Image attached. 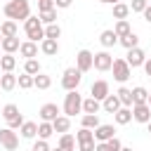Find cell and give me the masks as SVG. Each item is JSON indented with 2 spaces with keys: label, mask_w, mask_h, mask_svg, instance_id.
<instances>
[{
  "label": "cell",
  "mask_w": 151,
  "mask_h": 151,
  "mask_svg": "<svg viewBox=\"0 0 151 151\" xmlns=\"http://www.w3.org/2000/svg\"><path fill=\"white\" fill-rule=\"evenodd\" d=\"M2 12L12 21H26L31 17V2L28 0H7Z\"/></svg>",
  "instance_id": "cell-1"
},
{
  "label": "cell",
  "mask_w": 151,
  "mask_h": 151,
  "mask_svg": "<svg viewBox=\"0 0 151 151\" xmlns=\"http://www.w3.org/2000/svg\"><path fill=\"white\" fill-rule=\"evenodd\" d=\"M24 31H26V38L31 42H38V40L45 38V26H42V21L38 17H28L24 21Z\"/></svg>",
  "instance_id": "cell-2"
},
{
  "label": "cell",
  "mask_w": 151,
  "mask_h": 151,
  "mask_svg": "<svg viewBox=\"0 0 151 151\" xmlns=\"http://www.w3.org/2000/svg\"><path fill=\"white\" fill-rule=\"evenodd\" d=\"M83 111V97H80V92L78 90H68L66 92V97H64V116H76V113H80Z\"/></svg>",
  "instance_id": "cell-3"
},
{
  "label": "cell",
  "mask_w": 151,
  "mask_h": 151,
  "mask_svg": "<svg viewBox=\"0 0 151 151\" xmlns=\"http://www.w3.org/2000/svg\"><path fill=\"white\" fill-rule=\"evenodd\" d=\"M111 71H113V78H116L118 83H127L130 76H132V68H130V64H127L125 59H113Z\"/></svg>",
  "instance_id": "cell-4"
},
{
  "label": "cell",
  "mask_w": 151,
  "mask_h": 151,
  "mask_svg": "<svg viewBox=\"0 0 151 151\" xmlns=\"http://www.w3.org/2000/svg\"><path fill=\"white\" fill-rule=\"evenodd\" d=\"M80 80H83V73L73 66V68H66L64 71V76H61V87L68 92V90H78V85H80Z\"/></svg>",
  "instance_id": "cell-5"
},
{
  "label": "cell",
  "mask_w": 151,
  "mask_h": 151,
  "mask_svg": "<svg viewBox=\"0 0 151 151\" xmlns=\"http://www.w3.org/2000/svg\"><path fill=\"white\" fill-rule=\"evenodd\" d=\"M0 146L5 151H17L19 149V137L12 127H2L0 130Z\"/></svg>",
  "instance_id": "cell-6"
},
{
  "label": "cell",
  "mask_w": 151,
  "mask_h": 151,
  "mask_svg": "<svg viewBox=\"0 0 151 151\" xmlns=\"http://www.w3.org/2000/svg\"><path fill=\"white\" fill-rule=\"evenodd\" d=\"M111 64H113V57H111L106 50H101V52H97V54L92 57V68H97L99 73L111 71Z\"/></svg>",
  "instance_id": "cell-7"
},
{
  "label": "cell",
  "mask_w": 151,
  "mask_h": 151,
  "mask_svg": "<svg viewBox=\"0 0 151 151\" xmlns=\"http://www.w3.org/2000/svg\"><path fill=\"white\" fill-rule=\"evenodd\" d=\"M92 52L90 50H80L78 54H76V68L80 71V73H87V71H92Z\"/></svg>",
  "instance_id": "cell-8"
},
{
  "label": "cell",
  "mask_w": 151,
  "mask_h": 151,
  "mask_svg": "<svg viewBox=\"0 0 151 151\" xmlns=\"http://www.w3.org/2000/svg\"><path fill=\"white\" fill-rule=\"evenodd\" d=\"M130 109H132V120L144 123V125L151 120V106L149 104H132Z\"/></svg>",
  "instance_id": "cell-9"
},
{
  "label": "cell",
  "mask_w": 151,
  "mask_h": 151,
  "mask_svg": "<svg viewBox=\"0 0 151 151\" xmlns=\"http://www.w3.org/2000/svg\"><path fill=\"white\" fill-rule=\"evenodd\" d=\"M125 61L130 64V68H137V66H142V64L146 61V54H144V50H142V47H132V50H127Z\"/></svg>",
  "instance_id": "cell-10"
},
{
  "label": "cell",
  "mask_w": 151,
  "mask_h": 151,
  "mask_svg": "<svg viewBox=\"0 0 151 151\" xmlns=\"http://www.w3.org/2000/svg\"><path fill=\"white\" fill-rule=\"evenodd\" d=\"M92 132H94V142H109L111 137H116V127H113V125H106V123H104V125L99 123Z\"/></svg>",
  "instance_id": "cell-11"
},
{
  "label": "cell",
  "mask_w": 151,
  "mask_h": 151,
  "mask_svg": "<svg viewBox=\"0 0 151 151\" xmlns=\"http://www.w3.org/2000/svg\"><path fill=\"white\" fill-rule=\"evenodd\" d=\"M106 94H111V90H109V83L106 80H94L92 83V87H90V97H94V99H104Z\"/></svg>",
  "instance_id": "cell-12"
},
{
  "label": "cell",
  "mask_w": 151,
  "mask_h": 151,
  "mask_svg": "<svg viewBox=\"0 0 151 151\" xmlns=\"http://www.w3.org/2000/svg\"><path fill=\"white\" fill-rule=\"evenodd\" d=\"M38 116H40V120H47V123H52V120L59 116V106H57V104H52V101H50V104H42Z\"/></svg>",
  "instance_id": "cell-13"
},
{
  "label": "cell",
  "mask_w": 151,
  "mask_h": 151,
  "mask_svg": "<svg viewBox=\"0 0 151 151\" xmlns=\"http://www.w3.org/2000/svg\"><path fill=\"white\" fill-rule=\"evenodd\" d=\"M40 52L47 54V57H54V54L59 52V40H54V38H42V40H40Z\"/></svg>",
  "instance_id": "cell-14"
},
{
  "label": "cell",
  "mask_w": 151,
  "mask_h": 151,
  "mask_svg": "<svg viewBox=\"0 0 151 151\" xmlns=\"http://www.w3.org/2000/svg\"><path fill=\"white\" fill-rule=\"evenodd\" d=\"M120 106H123V104H120V99H118L116 94H106V97L101 99V109H104L106 113H116Z\"/></svg>",
  "instance_id": "cell-15"
},
{
  "label": "cell",
  "mask_w": 151,
  "mask_h": 151,
  "mask_svg": "<svg viewBox=\"0 0 151 151\" xmlns=\"http://www.w3.org/2000/svg\"><path fill=\"white\" fill-rule=\"evenodd\" d=\"M19 132H21L24 139H35V137H38V123H33V120H24L21 127H19Z\"/></svg>",
  "instance_id": "cell-16"
},
{
  "label": "cell",
  "mask_w": 151,
  "mask_h": 151,
  "mask_svg": "<svg viewBox=\"0 0 151 151\" xmlns=\"http://www.w3.org/2000/svg\"><path fill=\"white\" fill-rule=\"evenodd\" d=\"M99 42H101V47H104V50H109V47L118 45V35L113 33V28H106V31H101V35H99Z\"/></svg>",
  "instance_id": "cell-17"
},
{
  "label": "cell",
  "mask_w": 151,
  "mask_h": 151,
  "mask_svg": "<svg viewBox=\"0 0 151 151\" xmlns=\"http://www.w3.org/2000/svg\"><path fill=\"white\" fill-rule=\"evenodd\" d=\"M19 54L26 57V59H35V57H38V42H31V40L21 42V45H19Z\"/></svg>",
  "instance_id": "cell-18"
},
{
  "label": "cell",
  "mask_w": 151,
  "mask_h": 151,
  "mask_svg": "<svg viewBox=\"0 0 151 151\" xmlns=\"http://www.w3.org/2000/svg\"><path fill=\"white\" fill-rule=\"evenodd\" d=\"M52 127H54V134H57V132L64 134V132L71 130V118H68V116H57V118L52 120Z\"/></svg>",
  "instance_id": "cell-19"
},
{
  "label": "cell",
  "mask_w": 151,
  "mask_h": 151,
  "mask_svg": "<svg viewBox=\"0 0 151 151\" xmlns=\"http://www.w3.org/2000/svg\"><path fill=\"white\" fill-rule=\"evenodd\" d=\"M113 120H116L118 125H127V123L132 120V109H130V106H120V109L113 113Z\"/></svg>",
  "instance_id": "cell-20"
},
{
  "label": "cell",
  "mask_w": 151,
  "mask_h": 151,
  "mask_svg": "<svg viewBox=\"0 0 151 151\" xmlns=\"http://www.w3.org/2000/svg\"><path fill=\"white\" fill-rule=\"evenodd\" d=\"M14 87H17V76H14L12 71H9V73H2V76H0V90H2V92H12Z\"/></svg>",
  "instance_id": "cell-21"
},
{
  "label": "cell",
  "mask_w": 151,
  "mask_h": 151,
  "mask_svg": "<svg viewBox=\"0 0 151 151\" xmlns=\"http://www.w3.org/2000/svg\"><path fill=\"white\" fill-rule=\"evenodd\" d=\"M19 38L14 35V38H2V42H0V47H2V52L5 54H14V52H19Z\"/></svg>",
  "instance_id": "cell-22"
},
{
  "label": "cell",
  "mask_w": 151,
  "mask_h": 151,
  "mask_svg": "<svg viewBox=\"0 0 151 151\" xmlns=\"http://www.w3.org/2000/svg\"><path fill=\"white\" fill-rule=\"evenodd\" d=\"M17 33H19V28H17V21H12V19L2 21V26H0V35H2V38H14Z\"/></svg>",
  "instance_id": "cell-23"
},
{
  "label": "cell",
  "mask_w": 151,
  "mask_h": 151,
  "mask_svg": "<svg viewBox=\"0 0 151 151\" xmlns=\"http://www.w3.org/2000/svg\"><path fill=\"white\" fill-rule=\"evenodd\" d=\"M101 111V101L94 99V97H87L83 99V113H99Z\"/></svg>",
  "instance_id": "cell-24"
},
{
  "label": "cell",
  "mask_w": 151,
  "mask_h": 151,
  "mask_svg": "<svg viewBox=\"0 0 151 151\" xmlns=\"http://www.w3.org/2000/svg\"><path fill=\"white\" fill-rule=\"evenodd\" d=\"M2 118L7 120V125H9L12 120L21 118V113H19V106H17V104H5V109H2Z\"/></svg>",
  "instance_id": "cell-25"
},
{
  "label": "cell",
  "mask_w": 151,
  "mask_h": 151,
  "mask_svg": "<svg viewBox=\"0 0 151 151\" xmlns=\"http://www.w3.org/2000/svg\"><path fill=\"white\" fill-rule=\"evenodd\" d=\"M118 42H120L125 50L139 47V38H137V33H134V31H130V33H127V35H123V38H118Z\"/></svg>",
  "instance_id": "cell-26"
},
{
  "label": "cell",
  "mask_w": 151,
  "mask_h": 151,
  "mask_svg": "<svg viewBox=\"0 0 151 151\" xmlns=\"http://www.w3.org/2000/svg\"><path fill=\"white\" fill-rule=\"evenodd\" d=\"M50 85H52V78L45 76L42 71L33 76V87H38V90H50Z\"/></svg>",
  "instance_id": "cell-27"
},
{
  "label": "cell",
  "mask_w": 151,
  "mask_h": 151,
  "mask_svg": "<svg viewBox=\"0 0 151 151\" xmlns=\"http://www.w3.org/2000/svg\"><path fill=\"white\" fill-rule=\"evenodd\" d=\"M146 99H149V90L146 87H142V85L132 87V104H146Z\"/></svg>",
  "instance_id": "cell-28"
},
{
  "label": "cell",
  "mask_w": 151,
  "mask_h": 151,
  "mask_svg": "<svg viewBox=\"0 0 151 151\" xmlns=\"http://www.w3.org/2000/svg\"><path fill=\"white\" fill-rule=\"evenodd\" d=\"M14 68H17L14 54H2V57H0V71H2V73H9V71H14Z\"/></svg>",
  "instance_id": "cell-29"
},
{
  "label": "cell",
  "mask_w": 151,
  "mask_h": 151,
  "mask_svg": "<svg viewBox=\"0 0 151 151\" xmlns=\"http://www.w3.org/2000/svg\"><path fill=\"white\" fill-rule=\"evenodd\" d=\"M130 17V5L127 2H113V19H127Z\"/></svg>",
  "instance_id": "cell-30"
},
{
  "label": "cell",
  "mask_w": 151,
  "mask_h": 151,
  "mask_svg": "<svg viewBox=\"0 0 151 151\" xmlns=\"http://www.w3.org/2000/svg\"><path fill=\"white\" fill-rule=\"evenodd\" d=\"M54 134V127H52V123H47V120H40L38 123V139H50Z\"/></svg>",
  "instance_id": "cell-31"
},
{
  "label": "cell",
  "mask_w": 151,
  "mask_h": 151,
  "mask_svg": "<svg viewBox=\"0 0 151 151\" xmlns=\"http://www.w3.org/2000/svg\"><path fill=\"white\" fill-rule=\"evenodd\" d=\"M59 149H64V151H76V137L68 134V132H64V134L59 137Z\"/></svg>",
  "instance_id": "cell-32"
},
{
  "label": "cell",
  "mask_w": 151,
  "mask_h": 151,
  "mask_svg": "<svg viewBox=\"0 0 151 151\" xmlns=\"http://www.w3.org/2000/svg\"><path fill=\"white\" fill-rule=\"evenodd\" d=\"M132 28H130V21L127 19H118L116 21V26H113V33L118 35V38H123V35H127Z\"/></svg>",
  "instance_id": "cell-33"
},
{
  "label": "cell",
  "mask_w": 151,
  "mask_h": 151,
  "mask_svg": "<svg viewBox=\"0 0 151 151\" xmlns=\"http://www.w3.org/2000/svg\"><path fill=\"white\" fill-rule=\"evenodd\" d=\"M99 125V116L97 113H85L83 120H80V127H87V130H94Z\"/></svg>",
  "instance_id": "cell-34"
},
{
  "label": "cell",
  "mask_w": 151,
  "mask_h": 151,
  "mask_svg": "<svg viewBox=\"0 0 151 151\" xmlns=\"http://www.w3.org/2000/svg\"><path fill=\"white\" fill-rule=\"evenodd\" d=\"M38 19L42 21V26L57 24V7H54V9H47V12H38Z\"/></svg>",
  "instance_id": "cell-35"
},
{
  "label": "cell",
  "mask_w": 151,
  "mask_h": 151,
  "mask_svg": "<svg viewBox=\"0 0 151 151\" xmlns=\"http://www.w3.org/2000/svg\"><path fill=\"white\" fill-rule=\"evenodd\" d=\"M116 97L120 99L123 106H132V90H130V87H120V90L116 92Z\"/></svg>",
  "instance_id": "cell-36"
},
{
  "label": "cell",
  "mask_w": 151,
  "mask_h": 151,
  "mask_svg": "<svg viewBox=\"0 0 151 151\" xmlns=\"http://www.w3.org/2000/svg\"><path fill=\"white\" fill-rule=\"evenodd\" d=\"M24 73H28V76L40 73V61H38V59H26V64H24Z\"/></svg>",
  "instance_id": "cell-37"
},
{
  "label": "cell",
  "mask_w": 151,
  "mask_h": 151,
  "mask_svg": "<svg viewBox=\"0 0 151 151\" xmlns=\"http://www.w3.org/2000/svg\"><path fill=\"white\" fill-rule=\"evenodd\" d=\"M17 85H19L21 90H31V87H33V76H28V73L17 76Z\"/></svg>",
  "instance_id": "cell-38"
},
{
  "label": "cell",
  "mask_w": 151,
  "mask_h": 151,
  "mask_svg": "<svg viewBox=\"0 0 151 151\" xmlns=\"http://www.w3.org/2000/svg\"><path fill=\"white\" fill-rule=\"evenodd\" d=\"M59 35H61V26L59 24H47L45 26V38H54L57 40Z\"/></svg>",
  "instance_id": "cell-39"
},
{
  "label": "cell",
  "mask_w": 151,
  "mask_h": 151,
  "mask_svg": "<svg viewBox=\"0 0 151 151\" xmlns=\"http://www.w3.org/2000/svg\"><path fill=\"white\" fill-rule=\"evenodd\" d=\"M90 139H94V132H92V130L80 127V130L76 132V142H90Z\"/></svg>",
  "instance_id": "cell-40"
},
{
  "label": "cell",
  "mask_w": 151,
  "mask_h": 151,
  "mask_svg": "<svg viewBox=\"0 0 151 151\" xmlns=\"http://www.w3.org/2000/svg\"><path fill=\"white\" fill-rule=\"evenodd\" d=\"M149 5V0H130V12H144V7Z\"/></svg>",
  "instance_id": "cell-41"
},
{
  "label": "cell",
  "mask_w": 151,
  "mask_h": 151,
  "mask_svg": "<svg viewBox=\"0 0 151 151\" xmlns=\"http://www.w3.org/2000/svg\"><path fill=\"white\" fill-rule=\"evenodd\" d=\"M120 146H123V142H120L118 137H111V139L106 142V149H109V151H120Z\"/></svg>",
  "instance_id": "cell-42"
},
{
  "label": "cell",
  "mask_w": 151,
  "mask_h": 151,
  "mask_svg": "<svg viewBox=\"0 0 151 151\" xmlns=\"http://www.w3.org/2000/svg\"><path fill=\"white\" fill-rule=\"evenodd\" d=\"M31 151H50V144H47V139H35Z\"/></svg>",
  "instance_id": "cell-43"
},
{
  "label": "cell",
  "mask_w": 151,
  "mask_h": 151,
  "mask_svg": "<svg viewBox=\"0 0 151 151\" xmlns=\"http://www.w3.org/2000/svg\"><path fill=\"white\" fill-rule=\"evenodd\" d=\"M54 9V0H38V12H47Z\"/></svg>",
  "instance_id": "cell-44"
},
{
  "label": "cell",
  "mask_w": 151,
  "mask_h": 151,
  "mask_svg": "<svg viewBox=\"0 0 151 151\" xmlns=\"http://www.w3.org/2000/svg\"><path fill=\"white\" fill-rule=\"evenodd\" d=\"M94 139H90V142H78V151H94Z\"/></svg>",
  "instance_id": "cell-45"
},
{
  "label": "cell",
  "mask_w": 151,
  "mask_h": 151,
  "mask_svg": "<svg viewBox=\"0 0 151 151\" xmlns=\"http://www.w3.org/2000/svg\"><path fill=\"white\" fill-rule=\"evenodd\" d=\"M71 2L73 0H54V7L57 9H66V7H71Z\"/></svg>",
  "instance_id": "cell-46"
},
{
  "label": "cell",
  "mask_w": 151,
  "mask_h": 151,
  "mask_svg": "<svg viewBox=\"0 0 151 151\" xmlns=\"http://www.w3.org/2000/svg\"><path fill=\"white\" fill-rule=\"evenodd\" d=\"M142 14H144V21H149V24H151V5H146Z\"/></svg>",
  "instance_id": "cell-47"
},
{
  "label": "cell",
  "mask_w": 151,
  "mask_h": 151,
  "mask_svg": "<svg viewBox=\"0 0 151 151\" xmlns=\"http://www.w3.org/2000/svg\"><path fill=\"white\" fill-rule=\"evenodd\" d=\"M94 151H109V149H106V142H97V144H94Z\"/></svg>",
  "instance_id": "cell-48"
},
{
  "label": "cell",
  "mask_w": 151,
  "mask_h": 151,
  "mask_svg": "<svg viewBox=\"0 0 151 151\" xmlns=\"http://www.w3.org/2000/svg\"><path fill=\"white\" fill-rule=\"evenodd\" d=\"M142 66H144V71H146V76L151 78V59H146V61H144Z\"/></svg>",
  "instance_id": "cell-49"
},
{
  "label": "cell",
  "mask_w": 151,
  "mask_h": 151,
  "mask_svg": "<svg viewBox=\"0 0 151 151\" xmlns=\"http://www.w3.org/2000/svg\"><path fill=\"white\" fill-rule=\"evenodd\" d=\"M99 2H104V5H113L116 0H99Z\"/></svg>",
  "instance_id": "cell-50"
},
{
  "label": "cell",
  "mask_w": 151,
  "mask_h": 151,
  "mask_svg": "<svg viewBox=\"0 0 151 151\" xmlns=\"http://www.w3.org/2000/svg\"><path fill=\"white\" fill-rule=\"evenodd\" d=\"M120 151H132V149L130 146H120Z\"/></svg>",
  "instance_id": "cell-51"
},
{
  "label": "cell",
  "mask_w": 151,
  "mask_h": 151,
  "mask_svg": "<svg viewBox=\"0 0 151 151\" xmlns=\"http://www.w3.org/2000/svg\"><path fill=\"white\" fill-rule=\"evenodd\" d=\"M146 104H149V106H151V92H149V99H146Z\"/></svg>",
  "instance_id": "cell-52"
},
{
  "label": "cell",
  "mask_w": 151,
  "mask_h": 151,
  "mask_svg": "<svg viewBox=\"0 0 151 151\" xmlns=\"http://www.w3.org/2000/svg\"><path fill=\"white\" fill-rule=\"evenodd\" d=\"M146 127H149V132H151V120H149V123H146Z\"/></svg>",
  "instance_id": "cell-53"
},
{
  "label": "cell",
  "mask_w": 151,
  "mask_h": 151,
  "mask_svg": "<svg viewBox=\"0 0 151 151\" xmlns=\"http://www.w3.org/2000/svg\"><path fill=\"white\" fill-rule=\"evenodd\" d=\"M50 151H64V149H59V146H57V149H50Z\"/></svg>",
  "instance_id": "cell-54"
},
{
  "label": "cell",
  "mask_w": 151,
  "mask_h": 151,
  "mask_svg": "<svg viewBox=\"0 0 151 151\" xmlns=\"http://www.w3.org/2000/svg\"><path fill=\"white\" fill-rule=\"evenodd\" d=\"M116 2H125V0H116Z\"/></svg>",
  "instance_id": "cell-55"
},
{
  "label": "cell",
  "mask_w": 151,
  "mask_h": 151,
  "mask_svg": "<svg viewBox=\"0 0 151 151\" xmlns=\"http://www.w3.org/2000/svg\"><path fill=\"white\" fill-rule=\"evenodd\" d=\"M0 42H2V35H0Z\"/></svg>",
  "instance_id": "cell-56"
},
{
  "label": "cell",
  "mask_w": 151,
  "mask_h": 151,
  "mask_svg": "<svg viewBox=\"0 0 151 151\" xmlns=\"http://www.w3.org/2000/svg\"><path fill=\"white\" fill-rule=\"evenodd\" d=\"M0 92H2V90H0Z\"/></svg>",
  "instance_id": "cell-57"
},
{
  "label": "cell",
  "mask_w": 151,
  "mask_h": 151,
  "mask_svg": "<svg viewBox=\"0 0 151 151\" xmlns=\"http://www.w3.org/2000/svg\"><path fill=\"white\" fill-rule=\"evenodd\" d=\"M149 5H151V2H149Z\"/></svg>",
  "instance_id": "cell-58"
}]
</instances>
